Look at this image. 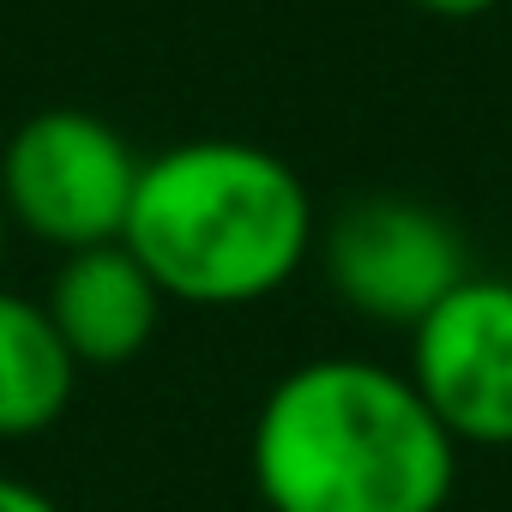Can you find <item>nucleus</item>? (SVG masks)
Returning a JSON list of instances; mask_svg holds the SVG:
<instances>
[{
  "label": "nucleus",
  "mask_w": 512,
  "mask_h": 512,
  "mask_svg": "<svg viewBox=\"0 0 512 512\" xmlns=\"http://www.w3.org/2000/svg\"><path fill=\"white\" fill-rule=\"evenodd\" d=\"M0 512H61L43 488L19 482V476H0Z\"/></svg>",
  "instance_id": "6e6552de"
},
{
  "label": "nucleus",
  "mask_w": 512,
  "mask_h": 512,
  "mask_svg": "<svg viewBox=\"0 0 512 512\" xmlns=\"http://www.w3.org/2000/svg\"><path fill=\"white\" fill-rule=\"evenodd\" d=\"M247 470L272 512H440L458 440L404 368L314 356L266 392Z\"/></svg>",
  "instance_id": "f257e3e1"
},
{
  "label": "nucleus",
  "mask_w": 512,
  "mask_h": 512,
  "mask_svg": "<svg viewBox=\"0 0 512 512\" xmlns=\"http://www.w3.org/2000/svg\"><path fill=\"white\" fill-rule=\"evenodd\" d=\"M7 223L13 217H7V205H0V260H7Z\"/></svg>",
  "instance_id": "9d476101"
},
{
  "label": "nucleus",
  "mask_w": 512,
  "mask_h": 512,
  "mask_svg": "<svg viewBox=\"0 0 512 512\" xmlns=\"http://www.w3.org/2000/svg\"><path fill=\"white\" fill-rule=\"evenodd\" d=\"M145 157L91 109H43L0 151V205L37 241L79 253L127 235Z\"/></svg>",
  "instance_id": "7ed1b4c3"
},
{
  "label": "nucleus",
  "mask_w": 512,
  "mask_h": 512,
  "mask_svg": "<svg viewBox=\"0 0 512 512\" xmlns=\"http://www.w3.org/2000/svg\"><path fill=\"white\" fill-rule=\"evenodd\" d=\"M404 374L458 446H512V278L470 272L410 326Z\"/></svg>",
  "instance_id": "39448f33"
},
{
  "label": "nucleus",
  "mask_w": 512,
  "mask_h": 512,
  "mask_svg": "<svg viewBox=\"0 0 512 512\" xmlns=\"http://www.w3.org/2000/svg\"><path fill=\"white\" fill-rule=\"evenodd\" d=\"M326 278L362 320L410 332L470 278V247L446 211L404 193H368L326 223Z\"/></svg>",
  "instance_id": "20e7f679"
},
{
  "label": "nucleus",
  "mask_w": 512,
  "mask_h": 512,
  "mask_svg": "<svg viewBox=\"0 0 512 512\" xmlns=\"http://www.w3.org/2000/svg\"><path fill=\"white\" fill-rule=\"evenodd\" d=\"M79 362L55 332L49 308L0 290V440H31L73 404Z\"/></svg>",
  "instance_id": "0eeeda50"
},
{
  "label": "nucleus",
  "mask_w": 512,
  "mask_h": 512,
  "mask_svg": "<svg viewBox=\"0 0 512 512\" xmlns=\"http://www.w3.org/2000/svg\"><path fill=\"white\" fill-rule=\"evenodd\" d=\"M422 13H434V19H482V13H494L500 0H416Z\"/></svg>",
  "instance_id": "1a4fd4ad"
},
{
  "label": "nucleus",
  "mask_w": 512,
  "mask_h": 512,
  "mask_svg": "<svg viewBox=\"0 0 512 512\" xmlns=\"http://www.w3.org/2000/svg\"><path fill=\"white\" fill-rule=\"evenodd\" d=\"M314 235V193L278 151L187 139L145 157L121 241L169 302L253 308L308 266Z\"/></svg>",
  "instance_id": "f03ea898"
},
{
  "label": "nucleus",
  "mask_w": 512,
  "mask_h": 512,
  "mask_svg": "<svg viewBox=\"0 0 512 512\" xmlns=\"http://www.w3.org/2000/svg\"><path fill=\"white\" fill-rule=\"evenodd\" d=\"M163 290L157 278L133 260L127 241H103V247H79L61 260L55 284H49V320L67 338L79 368H127L157 320H163Z\"/></svg>",
  "instance_id": "423d86ee"
}]
</instances>
